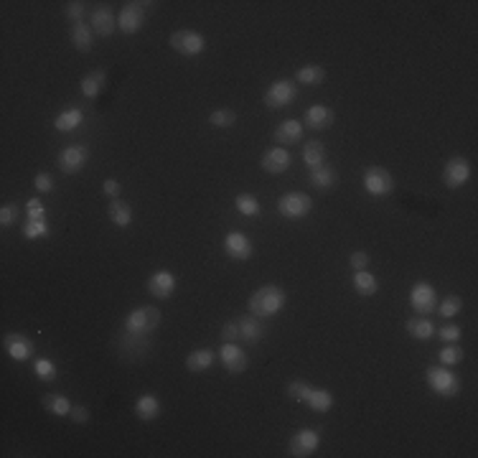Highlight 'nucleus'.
Wrapping results in <instances>:
<instances>
[{
	"mask_svg": "<svg viewBox=\"0 0 478 458\" xmlns=\"http://www.w3.org/2000/svg\"><path fill=\"white\" fill-rule=\"evenodd\" d=\"M303 163L308 168H318L326 163V145L321 140H308L303 148Z\"/></svg>",
	"mask_w": 478,
	"mask_h": 458,
	"instance_id": "obj_33",
	"label": "nucleus"
},
{
	"mask_svg": "<svg viewBox=\"0 0 478 458\" xmlns=\"http://www.w3.org/2000/svg\"><path fill=\"white\" fill-rule=\"evenodd\" d=\"M435 305H438V293H435L433 285L425 282V280L415 282V285L410 288V308L412 311H418L420 316H427V313L435 311Z\"/></svg>",
	"mask_w": 478,
	"mask_h": 458,
	"instance_id": "obj_13",
	"label": "nucleus"
},
{
	"mask_svg": "<svg viewBox=\"0 0 478 458\" xmlns=\"http://www.w3.org/2000/svg\"><path fill=\"white\" fill-rule=\"evenodd\" d=\"M351 270H366L369 267V255H366L364 250H357V252H351Z\"/></svg>",
	"mask_w": 478,
	"mask_h": 458,
	"instance_id": "obj_48",
	"label": "nucleus"
},
{
	"mask_svg": "<svg viewBox=\"0 0 478 458\" xmlns=\"http://www.w3.org/2000/svg\"><path fill=\"white\" fill-rule=\"evenodd\" d=\"M308 181L316 186V189H331L334 186V181H336V171L331 166H318V168H311V173H308Z\"/></svg>",
	"mask_w": 478,
	"mask_h": 458,
	"instance_id": "obj_35",
	"label": "nucleus"
},
{
	"mask_svg": "<svg viewBox=\"0 0 478 458\" xmlns=\"http://www.w3.org/2000/svg\"><path fill=\"white\" fill-rule=\"evenodd\" d=\"M361 186L369 196L374 198H382V196H389L395 191V178L389 173L387 168L382 166H369L361 176Z\"/></svg>",
	"mask_w": 478,
	"mask_h": 458,
	"instance_id": "obj_6",
	"label": "nucleus"
},
{
	"mask_svg": "<svg viewBox=\"0 0 478 458\" xmlns=\"http://www.w3.org/2000/svg\"><path fill=\"white\" fill-rule=\"evenodd\" d=\"M290 163H293V158H290L288 148H282V145L265 151V153H262V158H259V166H262V171H265V173H270V176L285 173V171L290 168Z\"/></svg>",
	"mask_w": 478,
	"mask_h": 458,
	"instance_id": "obj_16",
	"label": "nucleus"
},
{
	"mask_svg": "<svg viewBox=\"0 0 478 458\" xmlns=\"http://www.w3.org/2000/svg\"><path fill=\"white\" fill-rule=\"evenodd\" d=\"M64 13H67V18L71 23H82L84 13H87V3L84 0H69L64 6Z\"/></svg>",
	"mask_w": 478,
	"mask_h": 458,
	"instance_id": "obj_42",
	"label": "nucleus"
},
{
	"mask_svg": "<svg viewBox=\"0 0 478 458\" xmlns=\"http://www.w3.org/2000/svg\"><path fill=\"white\" fill-rule=\"evenodd\" d=\"M285 308V290L280 285H259L250 298V313L257 319H273Z\"/></svg>",
	"mask_w": 478,
	"mask_h": 458,
	"instance_id": "obj_1",
	"label": "nucleus"
},
{
	"mask_svg": "<svg viewBox=\"0 0 478 458\" xmlns=\"http://www.w3.org/2000/svg\"><path fill=\"white\" fill-rule=\"evenodd\" d=\"M303 122L300 120H282L278 128H275V133H273V137H275V143L278 145H282V148H288V145H296V143H300L303 140Z\"/></svg>",
	"mask_w": 478,
	"mask_h": 458,
	"instance_id": "obj_21",
	"label": "nucleus"
},
{
	"mask_svg": "<svg viewBox=\"0 0 478 458\" xmlns=\"http://www.w3.org/2000/svg\"><path fill=\"white\" fill-rule=\"evenodd\" d=\"M117 349H120V354H133V357H140V354H145V351L151 349V336H140V334H130V331H125V334L117 339Z\"/></svg>",
	"mask_w": 478,
	"mask_h": 458,
	"instance_id": "obj_24",
	"label": "nucleus"
},
{
	"mask_svg": "<svg viewBox=\"0 0 478 458\" xmlns=\"http://www.w3.org/2000/svg\"><path fill=\"white\" fill-rule=\"evenodd\" d=\"M44 405H46V410L51 412V415H56V418H67V415H71V407H74V405L69 402V397H64V395L44 397Z\"/></svg>",
	"mask_w": 478,
	"mask_h": 458,
	"instance_id": "obj_36",
	"label": "nucleus"
},
{
	"mask_svg": "<svg viewBox=\"0 0 478 458\" xmlns=\"http://www.w3.org/2000/svg\"><path fill=\"white\" fill-rule=\"evenodd\" d=\"M69 38H71V46L76 51H89L92 44H94V31H92L89 23H71V31H69Z\"/></svg>",
	"mask_w": 478,
	"mask_h": 458,
	"instance_id": "obj_26",
	"label": "nucleus"
},
{
	"mask_svg": "<svg viewBox=\"0 0 478 458\" xmlns=\"http://www.w3.org/2000/svg\"><path fill=\"white\" fill-rule=\"evenodd\" d=\"M89 26H92V31H94L97 36L107 38V36H112L114 31H117V15H114V10L107 6V3H102V6H97L94 10H92Z\"/></svg>",
	"mask_w": 478,
	"mask_h": 458,
	"instance_id": "obj_17",
	"label": "nucleus"
},
{
	"mask_svg": "<svg viewBox=\"0 0 478 458\" xmlns=\"http://www.w3.org/2000/svg\"><path fill=\"white\" fill-rule=\"evenodd\" d=\"M26 214H28V219H44V217H46L44 201H41L38 196L28 198V201H26Z\"/></svg>",
	"mask_w": 478,
	"mask_h": 458,
	"instance_id": "obj_44",
	"label": "nucleus"
},
{
	"mask_svg": "<svg viewBox=\"0 0 478 458\" xmlns=\"http://www.w3.org/2000/svg\"><path fill=\"white\" fill-rule=\"evenodd\" d=\"M224 252L237 262H244V260L252 257L255 247H252V239L244 232H227L224 235Z\"/></svg>",
	"mask_w": 478,
	"mask_h": 458,
	"instance_id": "obj_15",
	"label": "nucleus"
},
{
	"mask_svg": "<svg viewBox=\"0 0 478 458\" xmlns=\"http://www.w3.org/2000/svg\"><path fill=\"white\" fill-rule=\"evenodd\" d=\"M160 410H163V405H160V400L153 392H143V395L135 400V415L140 420H145V423H151V420H158L160 418Z\"/></svg>",
	"mask_w": 478,
	"mask_h": 458,
	"instance_id": "obj_23",
	"label": "nucleus"
},
{
	"mask_svg": "<svg viewBox=\"0 0 478 458\" xmlns=\"http://www.w3.org/2000/svg\"><path fill=\"white\" fill-rule=\"evenodd\" d=\"M107 217H110V221H112L114 227H128L130 221H133V209H130L128 201L112 198V204L107 209Z\"/></svg>",
	"mask_w": 478,
	"mask_h": 458,
	"instance_id": "obj_31",
	"label": "nucleus"
},
{
	"mask_svg": "<svg viewBox=\"0 0 478 458\" xmlns=\"http://www.w3.org/2000/svg\"><path fill=\"white\" fill-rule=\"evenodd\" d=\"M425 382L427 387L433 389L438 397H445V400H450V397H458V392H461V377H458L456 372H450L448 366L443 364H435V366H427L425 369Z\"/></svg>",
	"mask_w": 478,
	"mask_h": 458,
	"instance_id": "obj_3",
	"label": "nucleus"
},
{
	"mask_svg": "<svg viewBox=\"0 0 478 458\" xmlns=\"http://www.w3.org/2000/svg\"><path fill=\"white\" fill-rule=\"evenodd\" d=\"M214 362H216V354H214L212 349L201 346V349H194L189 357H186V369H189V372H196V374L206 372V369H209Z\"/></svg>",
	"mask_w": 478,
	"mask_h": 458,
	"instance_id": "obj_29",
	"label": "nucleus"
},
{
	"mask_svg": "<svg viewBox=\"0 0 478 458\" xmlns=\"http://www.w3.org/2000/svg\"><path fill=\"white\" fill-rule=\"evenodd\" d=\"M318 446H321V430H316V427H300V430L290 438V456L308 458L318 450Z\"/></svg>",
	"mask_w": 478,
	"mask_h": 458,
	"instance_id": "obj_11",
	"label": "nucleus"
},
{
	"mask_svg": "<svg viewBox=\"0 0 478 458\" xmlns=\"http://www.w3.org/2000/svg\"><path fill=\"white\" fill-rule=\"evenodd\" d=\"M69 418L82 425V423H87V420H89V410H87L84 405H76V407H71V415H69Z\"/></svg>",
	"mask_w": 478,
	"mask_h": 458,
	"instance_id": "obj_50",
	"label": "nucleus"
},
{
	"mask_svg": "<svg viewBox=\"0 0 478 458\" xmlns=\"http://www.w3.org/2000/svg\"><path fill=\"white\" fill-rule=\"evenodd\" d=\"M221 339L224 341H239V321H227L221 326Z\"/></svg>",
	"mask_w": 478,
	"mask_h": 458,
	"instance_id": "obj_47",
	"label": "nucleus"
},
{
	"mask_svg": "<svg viewBox=\"0 0 478 458\" xmlns=\"http://www.w3.org/2000/svg\"><path fill=\"white\" fill-rule=\"evenodd\" d=\"M285 392H288L290 400L308 405L313 412H328L334 407V395H331L326 387H313V384H308V382H303V380L290 382Z\"/></svg>",
	"mask_w": 478,
	"mask_h": 458,
	"instance_id": "obj_2",
	"label": "nucleus"
},
{
	"mask_svg": "<svg viewBox=\"0 0 478 458\" xmlns=\"http://www.w3.org/2000/svg\"><path fill=\"white\" fill-rule=\"evenodd\" d=\"M234 209L242 217H247V219H255V217H259L262 214V204H259L257 196H252V194H239V196L234 198Z\"/></svg>",
	"mask_w": 478,
	"mask_h": 458,
	"instance_id": "obj_34",
	"label": "nucleus"
},
{
	"mask_svg": "<svg viewBox=\"0 0 478 458\" xmlns=\"http://www.w3.org/2000/svg\"><path fill=\"white\" fill-rule=\"evenodd\" d=\"M435 334L441 336V341L445 344H458V339H461V326H456V323H448V326H443L441 331H435Z\"/></svg>",
	"mask_w": 478,
	"mask_h": 458,
	"instance_id": "obj_45",
	"label": "nucleus"
},
{
	"mask_svg": "<svg viewBox=\"0 0 478 458\" xmlns=\"http://www.w3.org/2000/svg\"><path fill=\"white\" fill-rule=\"evenodd\" d=\"M105 84H107V74L99 69V71H89L87 76H82L79 90H82V94L87 99H97L102 94V90H105Z\"/></svg>",
	"mask_w": 478,
	"mask_h": 458,
	"instance_id": "obj_28",
	"label": "nucleus"
},
{
	"mask_svg": "<svg viewBox=\"0 0 478 458\" xmlns=\"http://www.w3.org/2000/svg\"><path fill=\"white\" fill-rule=\"evenodd\" d=\"M171 49L176 53H181V56H198L206 49V38L198 31H191V28L173 31L171 33Z\"/></svg>",
	"mask_w": 478,
	"mask_h": 458,
	"instance_id": "obj_10",
	"label": "nucleus"
},
{
	"mask_svg": "<svg viewBox=\"0 0 478 458\" xmlns=\"http://www.w3.org/2000/svg\"><path fill=\"white\" fill-rule=\"evenodd\" d=\"M84 122V112L79 110V107H67V110H61L56 117H53V128L59 130V133H71V130L82 128Z\"/></svg>",
	"mask_w": 478,
	"mask_h": 458,
	"instance_id": "obj_27",
	"label": "nucleus"
},
{
	"mask_svg": "<svg viewBox=\"0 0 478 458\" xmlns=\"http://www.w3.org/2000/svg\"><path fill=\"white\" fill-rule=\"evenodd\" d=\"M33 189H36L38 194H49V191H53V176L51 173H36L33 176Z\"/></svg>",
	"mask_w": 478,
	"mask_h": 458,
	"instance_id": "obj_46",
	"label": "nucleus"
},
{
	"mask_svg": "<svg viewBox=\"0 0 478 458\" xmlns=\"http://www.w3.org/2000/svg\"><path fill=\"white\" fill-rule=\"evenodd\" d=\"M435 311L441 313L443 319H456L458 313L463 311V300H461V296H445L435 305Z\"/></svg>",
	"mask_w": 478,
	"mask_h": 458,
	"instance_id": "obj_37",
	"label": "nucleus"
},
{
	"mask_svg": "<svg viewBox=\"0 0 478 458\" xmlns=\"http://www.w3.org/2000/svg\"><path fill=\"white\" fill-rule=\"evenodd\" d=\"M298 99V87L293 79H275L270 87L262 94V105L267 110H282V107H290Z\"/></svg>",
	"mask_w": 478,
	"mask_h": 458,
	"instance_id": "obj_5",
	"label": "nucleus"
},
{
	"mask_svg": "<svg viewBox=\"0 0 478 458\" xmlns=\"http://www.w3.org/2000/svg\"><path fill=\"white\" fill-rule=\"evenodd\" d=\"M219 362L221 366L227 369L229 374H242L244 369H247V354H244L242 349H239V344L237 341H224L219 346Z\"/></svg>",
	"mask_w": 478,
	"mask_h": 458,
	"instance_id": "obj_14",
	"label": "nucleus"
},
{
	"mask_svg": "<svg viewBox=\"0 0 478 458\" xmlns=\"http://www.w3.org/2000/svg\"><path fill=\"white\" fill-rule=\"evenodd\" d=\"M239 321V339H242L244 344H259L262 339H265V323H262V319H257V316H242Z\"/></svg>",
	"mask_w": 478,
	"mask_h": 458,
	"instance_id": "obj_22",
	"label": "nucleus"
},
{
	"mask_svg": "<svg viewBox=\"0 0 478 458\" xmlns=\"http://www.w3.org/2000/svg\"><path fill=\"white\" fill-rule=\"evenodd\" d=\"M23 237L26 239H44V237H49V224H46V219H28L26 224H23Z\"/></svg>",
	"mask_w": 478,
	"mask_h": 458,
	"instance_id": "obj_40",
	"label": "nucleus"
},
{
	"mask_svg": "<svg viewBox=\"0 0 478 458\" xmlns=\"http://www.w3.org/2000/svg\"><path fill=\"white\" fill-rule=\"evenodd\" d=\"M471 181V163L463 155H453L448 158V163L443 166V183L448 189H461Z\"/></svg>",
	"mask_w": 478,
	"mask_h": 458,
	"instance_id": "obj_12",
	"label": "nucleus"
},
{
	"mask_svg": "<svg viewBox=\"0 0 478 458\" xmlns=\"http://www.w3.org/2000/svg\"><path fill=\"white\" fill-rule=\"evenodd\" d=\"M463 357H466V351L461 349L458 344H448V346H443V351H441V364L443 366H456V364L463 362Z\"/></svg>",
	"mask_w": 478,
	"mask_h": 458,
	"instance_id": "obj_41",
	"label": "nucleus"
},
{
	"mask_svg": "<svg viewBox=\"0 0 478 458\" xmlns=\"http://www.w3.org/2000/svg\"><path fill=\"white\" fill-rule=\"evenodd\" d=\"M18 214H21L18 204H3L0 206V227H13L18 221Z\"/></svg>",
	"mask_w": 478,
	"mask_h": 458,
	"instance_id": "obj_43",
	"label": "nucleus"
},
{
	"mask_svg": "<svg viewBox=\"0 0 478 458\" xmlns=\"http://www.w3.org/2000/svg\"><path fill=\"white\" fill-rule=\"evenodd\" d=\"M209 122H212V128L227 130L237 122V112L234 110H229V107H219V110H214V112L209 114Z\"/></svg>",
	"mask_w": 478,
	"mask_h": 458,
	"instance_id": "obj_38",
	"label": "nucleus"
},
{
	"mask_svg": "<svg viewBox=\"0 0 478 458\" xmlns=\"http://www.w3.org/2000/svg\"><path fill=\"white\" fill-rule=\"evenodd\" d=\"M148 6H153V3H135V0L125 3V6L120 8V13H117V31H122L125 36L137 33V31L143 28L145 8Z\"/></svg>",
	"mask_w": 478,
	"mask_h": 458,
	"instance_id": "obj_9",
	"label": "nucleus"
},
{
	"mask_svg": "<svg viewBox=\"0 0 478 458\" xmlns=\"http://www.w3.org/2000/svg\"><path fill=\"white\" fill-rule=\"evenodd\" d=\"M354 288H357L359 296L372 298L379 290V278L372 275L369 270H354Z\"/></svg>",
	"mask_w": 478,
	"mask_h": 458,
	"instance_id": "obj_30",
	"label": "nucleus"
},
{
	"mask_svg": "<svg viewBox=\"0 0 478 458\" xmlns=\"http://www.w3.org/2000/svg\"><path fill=\"white\" fill-rule=\"evenodd\" d=\"M33 374H36V380H41V382H53L56 377H59V372H56V364H53L51 359H46V357H41V359H36V362H33Z\"/></svg>",
	"mask_w": 478,
	"mask_h": 458,
	"instance_id": "obj_39",
	"label": "nucleus"
},
{
	"mask_svg": "<svg viewBox=\"0 0 478 458\" xmlns=\"http://www.w3.org/2000/svg\"><path fill=\"white\" fill-rule=\"evenodd\" d=\"M313 209V198L308 194H300V191H288L278 198V214L285 217V219H305Z\"/></svg>",
	"mask_w": 478,
	"mask_h": 458,
	"instance_id": "obj_7",
	"label": "nucleus"
},
{
	"mask_svg": "<svg viewBox=\"0 0 478 458\" xmlns=\"http://www.w3.org/2000/svg\"><path fill=\"white\" fill-rule=\"evenodd\" d=\"M334 125V110L328 105H311L303 112V128L311 130H326Z\"/></svg>",
	"mask_w": 478,
	"mask_h": 458,
	"instance_id": "obj_20",
	"label": "nucleus"
},
{
	"mask_svg": "<svg viewBox=\"0 0 478 458\" xmlns=\"http://www.w3.org/2000/svg\"><path fill=\"white\" fill-rule=\"evenodd\" d=\"M323 79H326V69L318 67V64H305L296 74V82L305 84V87H318V84H323Z\"/></svg>",
	"mask_w": 478,
	"mask_h": 458,
	"instance_id": "obj_32",
	"label": "nucleus"
},
{
	"mask_svg": "<svg viewBox=\"0 0 478 458\" xmlns=\"http://www.w3.org/2000/svg\"><path fill=\"white\" fill-rule=\"evenodd\" d=\"M160 311L155 305H140V308H133V311L125 316L122 326L130 334H140V336H151L155 328L160 326Z\"/></svg>",
	"mask_w": 478,
	"mask_h": 458,
	"instance_id": "obj_4",
	"label": "nucleus"
},
{
	"mask_svg": "<svg viewBox=\"0 0 478 458\" xmlns=\"http://www.w3.org/2000/svg\"><path fill=\"white\" fill-rule=\"evenodd\" d=\"M102 191H105V196H110V198H120L122 186L117 178H107V181L102 183Z\"/></svg>",
	"mask_w": 478,
	"mask_h": 458,
	"instance_id": "obj_49",
	"label": "nucleus"
},
{
	"mask_svg": "<svg viewBox=\"0 0 478 458\" xmlns=\"http://www.w3.org/2000/svg\"><path fill=\"white\" fill-rule=\"evenodd\" d=\"M3 344H6L8 357L13 359V362H28V359L33 357V341H31L26 334H21V331L6 334Z\"/></svg>",
	"mask_w": 478,
	"mask_h": 458,
	"instance_id": "obj_19",
	"label": "nucleus"
},
{
	"mask_svg": "<svg viewBox=\"0 0 478 458\" xmlns=\"http://www.w3.org/2000/svg\"><path fill=\"white\" fill-rule=\"evenodd\" d=\"M176 285H178V278H176L171 270H158V273H153L151 280H148V293H151L153 298H158V300H166V298L173 296Z\"/></svg>",
	"mask_w": 478,
	"mask_h": 458,
	"instance_id": "obj_18",
	"label": "nucleus"
},
{
	"mask_svg": "<svg viewBox=\"0 0 478 458\" xmlns=\"http://www.w3.org/2000/svg\"><path fill=\"white\" fill-rule=\"evenodd\" d=\"M407 334L415 339V341H430L435 336V323L427 316H415V319H407L404 323Z\"/></svg>",
	"mask_w": 478,
	"mask_h": 458,
	"instance_id": "obj_25",
	"label": "nucleus"
},
{
	"mask_svg": "<svg viewBox=\"0 0 478 458\" xmlns=\"http://www.w3.org/2000/svg\"><path fill=\"white\" fill-rule=\"evenodd\" d=\"M87 160H89V148L84 143H71L59 151V155H56V168H59L64 176H74L87 166Z\"/></svg>",
	"mask_w": 478,
	"mask_h": 458,
	"instance_id": "obj_8",
	"label": "nucleus"
}]
</instances>
